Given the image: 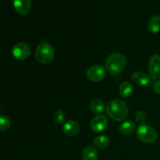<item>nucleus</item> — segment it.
<instances>
[{
	"label": "nucleus",
	"instance_id": "obj_1",
	"mask_svg": "<svg viewBox=\"0 0 160 160\" xmlns=\"http://www.w3.org/2000/svg\"><path fill=\"white\" fill-rule=\"evenodd\" d=\"M107 115L115 121H123L129 115V108L124 101L113 99L109 102L106 107Z\"/></svg>",
	"mask_w": 160,
	"mask_h": 160
},
{
	"label": "nucleus",
	"instance_id": "obj_2",
	"mask_svg": "<svg viewBox=\"0 0 160 160\" xmlns=\"http://www.w3.org/2000/svg\"><path fill=\"white\" fill-rule=\"evenodd\" d=\"M127 66V59L120 52L111 53L106 60V69L111 75L117 76L125 70Z\"/></svg>",
	"mask_w": 160,
	"mask_h": 160
},
{
	"label": "nucleus",
	"instance_id": "obj_3",
	"mask_svg": "<svg viewBox=\"0 0 160 160\" xmlns=\"http://www.w3.org/2000/svg\"><path fill=\"white\" fill-rule=\"evenodd\" d=\"M55 51L50 44L43 42L38 45L35 50V58L38 62L43 65L49 64L54 59Z\"/></svg>",
	"mask_w": 160,
	"mask_h": 160
},
{
	"label": "nucleus",
	"instance_id": "obj_4",
	"mask_svg": "<svg viewBox=\"0 0 160 160\" xmlns=\"http://www.w3.org/2000/svg\"><path fill=\"white\" fill-rule=\"evenodd\" d=\"M137 137L143 143H152L158 138L157 131L148 124H142L138 128Z\"/></svg>",
	"mask_w": 160,
	"mask_h": 160
},
{
	"label": "nucleus",
	"instance_id": "obj_5",
	"mask_svg": "<svg viewBox=\"0 0 160 160\" xmlns=\"http://www.w3.org/2000/svg\"><path fill=\"white\" fill-rule=\"evenodd\" d=\"M86 77L89 81L99 82L106 78V70L101 65H94L88 69Z\"/></svg>",
	"mask_w": 160,
	"mask_h": 160
},
{
	"label": "nucleus",
	"instance_id": "obj_6",
	"mask_svg": "<svg viewBox=\"0 0 160 160\" xmlns=\"http://www.w3.org/2000/svg\"><path fill=\"white\" fill-rule=\"evenodd\" d=\"M148 74L153 81L160 79V55L154 54L148 62Z\"/></svg>",
	"mask_w": 160,
	"mask_h": 160
},
{
	"label": "nucleus",
	"instance_id": "obj_7",
	"mask_svg": "<svg viewBox=\"0 0 160 160\" xmlns=\"http://www.w3.org/2000/svg\"><path fill=\"white\" fill-rule=\"evenodd\" d=\"M12 54L16 59L20 61L25 60L31 54V48L29 45L24 42H19L16 44L12 50Z\"/></svg>",
	"mask_w": 160,
	"mask_h": 160
},
{
	"label": "nucleus",
	"instance_id": "obj_8",
	"mask_svg": "<svg viewBox=\"0 0 160 160\" xmlns=\"http://www.w3.org/2000/svg\"><path fill=\"white\" fill-rule=\"evenodd\" d=\"M108 125V120L105 116L97 115L91 120L90 127L92 131L95 133L102 132L106 129Z\"/></svg>",
	"mask_w": 160,
	"mask_h": 160
},
{
	"label": "nucleus",
	"instance_id": "obj_9",
	"mask_svg": "<svg viewBox=\"0 0 160 160\" xmlns=\"http://www.w3.org/2000/svg\"><path fill=\"white\" fill-rule=\"evenodd\" d=\"M13 7L20 15H28L31 12V0H13Z\"/></svg>",
	"mask_w": 160,
	"mask_h": 160
},
{
	"label": "nucleus",
	"instance_id": "obj_10",
	"mask_svg": "<svg viewBox=\"0 0 160 160\" xmlns=\"http://www.w3.org/2000/svg\"><path fill=\"white\" fill-rule=\"evenodd\" d=\"M62 131L68 137H75L80 133L81 127L77 121L72 120H68L63 124Z\"/></svg>",
	"mask_w": 160,
	"mask_h": 160
},
{
	"label": "nucleus",
	"instance_id": "obj_11",
	"mask_svg": "<svg viewBox=\"0 0 160 160\" xmlns=\"http://www.w3.org/2000/svg\"><path fill=\"white\" fill-rule=\"evenodd\" d=\"M131 79L136 84L142 87H145L150 84L151 78L146 73L141 71H134L131 75Z\"/></svg>",
	"mask_w": 160,
	"mask_h": 160
},
{
	"label": "nucleus",
	"instance_id": "obj_12",
	"mask_svg": "<svg viewBox=\"0 0 160 160\" xmlns=\"http://www.w3.org/2000/svg\"><path fill=\"white\" fill-rule=\"evenodd\" d=\"M136 129L135 123L133 121H124L119 126V132L122 135L128 136L133 134Z\"/></svg>",
	"mask_w": 160,
	"mask_h": 160
},
{
	"label": "nucleus",
	"instance_id": "obj_13",
	"mask_svg": "<svg viewBox=\"0 0 160 160\" xmlns=\"http://www.w3.org/2000/svg\"><path fill=\"white\" fill-rule=\"evenodd\" d=\"M83 160H98V152L93 146H88L82 152Z\"/></svg>",
	"mask_w": 160,
	"mask_h": 160
},
{
	"label": "nucleus",
	"instance_id": "obj_14",
	"mask_svg": "<svg viewBox=\"0 0 160 160\" xmlns=\"http://www.w3.org/2000/svg\"><path fill=\"white\" fill-rule=\"evenodd\" d=\"M118 91L120 96L123 98H128L134 92V88L131 83L128 81H124L119 86Z\"/></svg>",
	"mask_w": 160,
	"mask_h": 160
},
{
	"label": "nucleus",
	"instance_id": "obj_15",
	"mask_svg": "<svg viewBox=\"0 0 160 160\" xmlns=\"http://www.w3.org/2000/svg\"><path fill=\"white\" fill-rule=\"evenodd\" d=\"M148 29L150 32L156 34L160 31V16L154 15L148 22Z\"/></svg>",
	"mask_w": 160,
	"mask_h": 160
},
{
	"label": "nucleus",
	"instance_id": "obj_16",
	"mask_svg": "<svg viewBox=\"0 0 160 160\" xmlns=\"http://www.w3.org/2000/svg\"><path fill=\"white\" fill-rule=\"evenodd\" d=\"M90 109L92 112L96 114L102 113L105 110V104L102 100L95 98L90 102Z\"/></svg>",
	"mask_w": 160,
	"mask_h": 160
},
{
	"label": "nucleus",
	"instance_id": "obj_17",
	"mask_svg": "<svg viewBox=\"0 0 160 160\" xmlns=\"http://www.w3.org/2000/svg\"><path fill=\"white\" fill-rule=\"evenodd\" d=\"M93 142L95 147L100 148V149H103V148H106L109 146V143H110V140H109L107 136L99 135L95 138Z\"/></svg>",
	"mask_w": 160,
	"mask_h": 160
},
{
	"label": "nucleus",
	"instance_id": "obj_18",
	"mask_svg": "<svg viewBox=\"0 0 160 160\" xmlns=\"http://www.w3.org/2000/svg\"><path fill=\"white\" fill-rule=\"evenodd\" d=\"M11 126V121L6 116H0V131H6Z\"/></svg>",
	"mask_w": 160,
	"mask_h": 160
},
{
	"label": "nucleus",
	"instance_id": "obj_19",
	"mask_svg": "<svg viewBox=\"0 0 160 160\" xmlns=\"http://www.w3.org/2000/svg\"><path fill=\"white\" fill-rule=\"evenodd\" d=\"M65 120V115L62 110H57L53 114V121L58 125H60L63 123Z\"/></svg>",
	"mask_w": 160,
	"mask_h": 160
},
{
	"label": "nucleus",
	"instance_id": "obj_20",
	"mask_svg": "<svg viewBox=\"0 0 160 160\" xmlns=\"http://www.w3.org/2000/svg\"><path fill=\"white\" fill-rule=\"evenodd\" d=\"M135 119L136 120H137L138 123H140V125L145 124V121H146L147 120V116L144 111L139 110L136 112Z\"/></svg>",
	"mask_w": 160,
	"mask_h": 160
},
{
	"label": "nucleus",
	"instance_id": "obj_21",
	"mask_svg": "<svg viewBox=\"0 0 160 160\" xmlns=\"http://www.w3.org/2000/svg\"><path fill=\"white\" fill-rule=\"evenodd\" d=\"M153 90L156 92L157 95H160V79L157 80L156 82L154 83V85H153Z\"/></svg>",
	"mask_w": 160,
	"mask_h": 160
}]
</instances>
